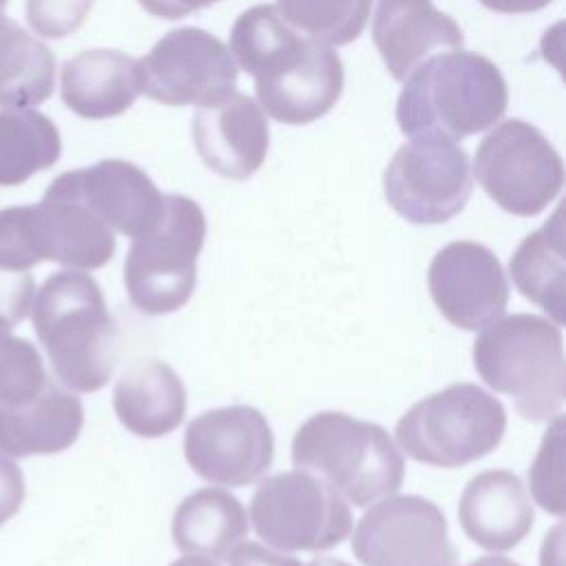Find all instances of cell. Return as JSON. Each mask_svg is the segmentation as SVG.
<instances>
[{
    "mask_svg": "<svg viewBox=\"0 0 566 566\" xmlns=\"http://www.w3.org/2000/svg\"><path fill=\"white\" fill-rule=\"evenodd\" d=\"M170 533L181 553L223 562L248 537V513L230 491L203 486L179 502Z\"/></svg>",
    "mask_w": 566,
    "mask_h": 566,
    "instance_id": "23",
    "label": "cell"
},
{
    "mask_svg": "<svg viewBox=\"0 0 566 566\" xmlns=\"http://www.w3.org/2000/svg\"><path fill=\"white\" fill-rule=\"evenodd\" d=\"M292 462L360 509L396 493L405 480V460L391 436L343 411L310 416L294 433Z\"/></svg>",
    "mask_w": 566,
    "mask_h": 566,
    "instance_id": "5",
    "label": "cell"
},
{
    "mask_svg": "<svg viewBox=\"0 0 566 566\" xmlns=\"http://www.w3.org/2000/svg\"><path fill=\"white\" fill-rule=\"evenodd\" d=\"M82 427V400L53 380L27 400L0 402V451L9 458L60 453L80 438Z\"/></svg>",
    "mask_w": 566,
    "mask_h": 566,
    "instance_id": "20",
    "label": "cell"
},
{
    "mask_svg": "<svg viewBox=\"0 0 566 566\" xmlns=\"http://www.w3.org/2000/svg\"><path fill=\"white\" fill-rule=\"evenodd\" d=\"M139 73L142 93L166 106H203L237 86L230 49L195 27L166 33L139 62Z\"/></svg>",
    "mask_w": 566,
    "mask_h": 566,
    "instance_id": "12",
    "label": "cell"
},
{
    "mask_svg": "<svg viewBox=\"0 0 566 566\" xmlns=\"http://www.w3.org/2000/svg\"><path fill=\"white\" fill-rule=\"evenodd\" d=\"M389 206L416 226H436L464 210L473 175L464 148L442 137H413L396 150L382 175Z\"/></svg>",
    "mask_w": 566,
    "mask_h": 566,
    "instance_id": "10",
    "label": "cell"
},
{
    "mask_svg": "<svg viewBox=\"0 0 566 566\" xmlns=\"http://www.w3.org/2000/svg\"><path fill=\"white\" fill-rule=\"evenodd\" d=\"M62 153L55 124L33 108L0 111V186H20Z\"/></svg>",
    "mask_w": 566,
    "mask_h": 566,
    "instance_id": "26",
    "label": "cell"
},
{
    "mask_svg": "<svg viewBox=\"0 0 566 566\" xmlns=\"http://www.w3.org/2000/svg\"><path fill=\"white\" fill-rule=\"evenodd\" d=\"M206 241V217L184 195H164V217L137 237L124 261V285L130 303L164 316L184 307L197 285V256Z\"/></svg>",
    "mask_w": 566,
    "mask_h": 566,
    "instance_id": "7",
    "label": "cell"
},
{
    "mask_svg": "<svg viewBox=\"0 0 566 566\" xmlns=\"http://www.w3.org/2000/svg\"><path fill=\"white\" fill-rule=\"evenodd\" d=\"M212 2H217V0H139V4L150 15H157V18H164V20L184 18L192 11H199L208 4H212Z\"/></svg>",
    "mask_w": 566,
    "mask_h": 566,
    "instance_id": "34",
    "label": "cell"
},
{
    "mask_svg": "<svg viewBox=\"0 0 566 566\" xmlns=\"http://www.w3.org/2000/svg\"><path fill=\"white\" fill-rule=\"evenodd\" d=\"M500 69L484 55L453 49L427 57L398 95L396 119L409 137H462L491 128L506 111Z\"/></svg>",
    "mask_w": 566,
    "mask_h": 566,
    "instance_id": "3",
    "label": "cell"
},
{
    "mask_svg": "<svg viewBox=\"0 0 566 566\" xmlns=\"http://www.w3.org/2000/svg\"><path fill=\"white\" fill-rule=\"evenodd\" d=\"M35 294V281L31 272L0 270V321L11 327L20 323L29 310Z\"/></svg>",
    "mask_w": 566,
    "mask_h": 566,
    "instance_id": "31",
    "label": "cell"
},
{
    "mask_svg": "<svg viewBox=\"0 0 566 566\" xmlns=\"http://www.w3.org/2000/svg\"><path fill=\"white\" fill-rule=\"evenodd\" d=\"M170 566H217V562H212L208 557H199V555H186V557H179L177 562H172Z\"/></svg>",
    "mask_w": 566,
    "mask_h": 566,
    "instance_id": "37",
    "label": "cell"
},
{
    "mask_svg": "<svg viewBox=\"0 0 566 566\" xmlns=\"http://www.w3.org/2000/svg\"><path fill=\"white\" fill-rule=\"evenodd\" d=\"M374 44L394 80H407L431 53L462 46V31L431 0H378Z\"/></svg>",
    "mask_w": 566,
    "mask_h": 566,
    "instance_id": "19",
    "label": "cell"
},
{
    "mask_svg": "<svg viewBox=\"0 0 566 566\" xmlns=\"http://www.w3.org/2000/svg\"><path fill=\"white\" fill-rule=\"evenodd\" d=\"M7 2H9V0H0V11L7 7Z\"/></svg>",
    "mask_w": 566,
    "mask_h": 566,
    "instance_id": "39",
    "label": "cell"
},
{
    "mask_svg": "<svg viewBox=\"0 0 566 566\" xmlns=\"http://www.w3.org/2000/svg\"><path fill=\"white\" fill-rule=\"evenodd\" d=\"M473 367L491 389L513 398L524 420L551 422L562 411L566 363L557 323L524 312L493 321L473 340Z\"/></svg>",
    "mask_w": 566,
    "mask_h": 566,
    "instance_id": "4",
    "label": "cell"
},
{
    "mask_svg": "<svg viewBox=\"0 0 566 566\" xmlns=\"http://www.w3.org/2000/svg\"><path fill=\"white\" fill-rule=\"evenodd\" d=\"M307 566H349V564L336 557H314Z\"/></svg>",
    "mask_w": 566,
    "mask_h": 566,
    "instance_id": "38",
    "label": "cell"
},
{
    "mask_svg": "<svg viewBox=\"0 0 566 566\" xmlns=\"http://www.w3.org/2000/svg\"><path fill=\"white\" fill-rule=\"evenodd\" d=\"M77 199L113 232L137 239L164 217V195L150 177L124 159H102L62 172Z\"/></svg>",
    "mask_w": 566,
    "mask_h": 566,
    "instance_id": "17",
    "label": "cell"
},
{
    "mask_svg": "<svg viewBox=\"0 0 566 566\" xmlns=\"http://www.w3.org/2000/svg\"><path fill=\"white\" fill-rule=\"evenodd\" d=\"M49 376L40 352L27 338L13 336L0 321V402H20L35 396Z\"/></svg>",
    "mask_w": 566,
    "mask_h": 566,
    "instance_id": "28",
    "label": "cell"
},
{
    "mask_svg": "<svg viewBox=\"0 0 566 566\" xmlns=\"http://www.w3.org/2000/svg\"><path fill=\"white\" fill-rule=\"evenodd\" d=\"M31 318L62 387L91 394L111 380L119 332L91 274L80 270L49 274L35 294Z\"/></svg>",
    "mask_w": 566,
    "mask_h": 566,
    "instance_id": "2",
    "label": "cell"
},
{
    "mask_svg": "<svg viewBox=\"0 0 566 566\" xmlns=\"http://www.w3.org/2000/svg\"><path fill=\"white\" fill-rule=\"evenodd\" d=\"M562 449H564V418L557 413L548 431L544 433L542 447L528 469V482L535 502L553 513L564 515V489H562Z\"/></svg>",
    "mask_w": 566,
    "mask_h": 566,
    "instance_id": "29",
    "label": "cell"
},
{
    "mask_svg": "<svg viewBox=\"0 0 566 566\" xmlns=\"http://www.w3.org/2000/svg\"><path fill=\"white\" fill-rule=\"evenodd\" d=\"M91 7L93 0H27L24 13L29 27L38 35L60 40L82 27Z\"/></svg>",
    "mask_w": 566,
    "mask_h": 566,
    "instance_id": "30",
    "label": "cell"
},
{
    "mask_svg": "<svg viewBox=\"0 0 566 566\" xmlns=\"http://www.w3.org/2000/svg\"><path fill=\"white\" fill-rule=\"evenodd\" d=\"M192 139L203 164L221 177L248 179L268 155L270 130L254 99L239 91L199 106L192 117Z\"/></svg>",
    "mask_w": 566,
    "mask_h": 566,
    "instance_id": "16",
    "label": "cell"
},
{
    "mask_svg": "<svg viewBox=\"0 0 566 566\" xmlns=\"http://www.w3.org/2000/svg\"><path fill=\"white\" fill-rule=\"evenodd\" d=\"M27 495L22 469L0 453V526L9 522L22 506Z\"/></svg>",
    "mask_w": 566,
    "mask_h": 566,
    "instance_id": "32",
    "label": "cell"
},
{
    "mask_svg": "<svg viewBox=\"0 0 566 566\" xmlns=\"http://www.w3.org/2000/svg\"><path fill=\"white\" fill-rule=\"evenodd\" d=\"M473 172L484 192L517 217L539 214L564 186V164L528 122L506 119L478 146Z\"/></svg>",
    "mask_w": 566,
    "mask_h": 566,
    "instance_id": "9",
    "label": "cell"
},
{
    "mask_svg": "<svg viewBox=\"0 0 566 566\" xmlns=\"http://www.w3.org/2000/svg\"><path fill=\"white\" fill-rule=\"evenodd\" d=\"M55 57L51 49L0 13V106L31 108L51 97Z\"/></svg>",
    "mask_w": 566,
    "mask_h": 566,
    "instance_id": "25",
    "label": "cell"
},
{
    "mask_svg": "<svg viewBox=\"0 0 566 566\" xmlns=\"http://www.w3.org/2000/svg\"><path fill=\"white\" fill-rule=\"evenodd\" d=\"M486 9L497 13H533L551 4L553 0H480Z\"/></svg>",
    "mask_w": 566,
    "mask_h": 566,
    "instance_id": "35",
    "label": "cell"
},
{
    "mask_svg": "<svg viewBox=\"0 0 566 566\" xmlns=\"http://www.w3.org/2000/svg\"><path fill=\"white\" fill-rule=\"evenodd\" d=\"M429 294L455 327L478 332L502 318L509 281L497 256L478 241H451L429 263Z\"/></svg>",
    "mask_w": 566,
    "mask_h": 566,
    "instance_id": "14",
    "label": "cell"
},
{
    "mask_svg": "<svg viewBox=\"0 0 566 566\" xmlns=\"http://www.w3.org/2000/svg\"><path fill=\"white\" fill-rule=\"evenodd\" d=\"M186 387L179 374L159 358L135 360L119 376L113 409L119 422L139 438H161L186 416Z\"/></svg>",
    "mask_w": 566,
    "mask_h": 566,
    "instance_id": "22",
    "label": "cell"
},
{
    "mask_svg": "<svg viewBox=\"0 0 566 566\" xmlns=\"http://www.w3.org/2000/svg\"><path fill=\"white\" fill-rule=\"evenodd\" d=\"M64 104L84 119L122 115L142 95L139 62L111 49L84 51L62 66Z\"/></svg>",
    "mask_w": 566,
    "mask_h": 566,
    "instance_id": "21",
    "label": "cell"
},
{
    "mask_svg": "<svg viewBox=\"0 0 566 566\" xmlns=\"http://www.w3.org/2000/svg\"><path fill=\"white\" fill-rule=\"evenodd\" d=\"M230 53L254 77L261 111L283 124H310L338 102L343 62L323 42L298 35L272 4L239 15Z\"/></svg>",
    "mask_w": 566,
    "mask_h": 566,
    "instance_id": "1",
    "label": "cell"
},
{
    "mask_svg": "<svg viewBox=\"0 0 566 566\" xmlns=\"http://www.w3.org/2000/svg\"><path fill=\"white\" fill-rule=\"evenodd\" d=\"M22 217L35 265L55 261L75 270H97L115 254V232L77 199L64 175L49 184L38 203L22 206Z\"/></svg>",
    "mask_w": 566,
    "mask_h": 566,
    "instance_id": "15",
    "label": "cell"
},
{
    "mask_svg": "<svg viewBox=\"0 0 566 566\" xmlns=\"http://www.w3.org/2000/svg\"><path fill=\"white\" fill-rule=\"evenodd\" d=\"M352 551L363 566H455L444 513L420 495H385L356 524Z\"/></svg>",
    "mask_w": 566,
    "mask_h": 566,
    "instance_id": "11",
    "label": "cell"
},
{
    "mask_svg": "<svg viewBox=\"0 0 566 566\" xmlns=\"http://www.w3.org/2000/svg\"><path fill=\"white\" fill-rule=\"evenodd\" d=\"M230 566H301L298 559L270 551L256 542H241L228 555Z\"/></svg>",
    "mask_w": 566,
    "mask_h": 566,
    "instance_id": "33",
    "label": "cell"
},
{
    "mask_svg": "<svg viewBox=\"0 0 566 566\" xmlns=\"http://www.w3.org/2000/svg\"><path fill=\"white\" fill-rule=\"evenodd\" d=\"M276 11L307 38L340 46L363 33L371 0H276Z\"/></svg>",
    "mask_w": 566,
    "mask_h": 566,
    "instance_id": "27",
    "label": "cell"
},
{
    "mask_svg": "<svg viewBox=\"0 0 566 566\" xmlns=\"http://www.w3.org/2000/svg\"><path fill=\"white\" fill-rule=\"evenodd\" d=\"M184 453L199 478L221 486H245L270 469L274 433L254 407H217L188 424Z\"/></svg>",
    "mask_w": 566,
    "mask_h": 566,
    "instance_id": "13",
    "label": "cell"
},
{
    "mask_svg": "<svg viewBox=\"0 0 566 566\" xmlns=\"http://www.w3.org/2000/svg\"><path fill=\"white\" fill-rule=\"evenodd\" d=\"M504 405L473 382H453L418 400L396 424L400 449L416 462L458 469L497 449Z\"/></svg>",
    "mask_w": 566,
    "mask_h": 566,
    "instance_id": "6",
    "label": "cell"
},
{
    "mask_svg": "<svg viewBox=\"0 0 566 566\" xmlns=\"http://www.w3.org/2000/svg\"><path fill=\"white\" fill-rule=\"evenodd\" d=\"M458 517L464 535L493 553L515 548L535 522L524 482L506 469H491L471 478L462 491Z\"/></svg>",
    "mask_w": 566,
    "mask_h": 566,
    "instance_id": "18",
    "label": "cell"
},
{
    "mask_svg": "<svg viewBox=\"0 0 566 566\" xmlns=\"http://www.w3.org/2000/svg\"><path fill=\"white\" fill-rule=\"evenodd\" d=\"M256 535L276 551H327L352 531L343 495L310 471H285L259 482L250 500Z\"/></svg>",
    "mask_w": 566,
    "mask_h": 566,
    "instance_id": "8",
    "label": "cell"
},
{
    "mask_svg": "<svg viewBox=\"0 0 566 566\" xmlns=\"http://www.w3.org/2000/svg\"><path fill=\"white\" fill-rule=\"evenodd\" d=\"M467 566H520L517 562L509 559V557H495V555H489V557H480Z\"/></svg>",
    "mask_w": 566,
    "mask_h": 566,
    "instance_id": "36",
    "label": "cell"
},
{
    "mask_svg": "<svg viewBox=\"0 0 566 566\" xmlns=\"http://www.w3.org/2000/svg\"><path fill=\"white\" fill-rule=\"evenodd\" d=\"M509 274L524 298L542 307L553 323L564 325L566 250L562 206L542 228L522 239L509 261Z\"/></svg>",
    "mask_w": 566,
    "mask_h": 566,
    "instance_id": "24",
    "label": "cell"
}]
</instances>
